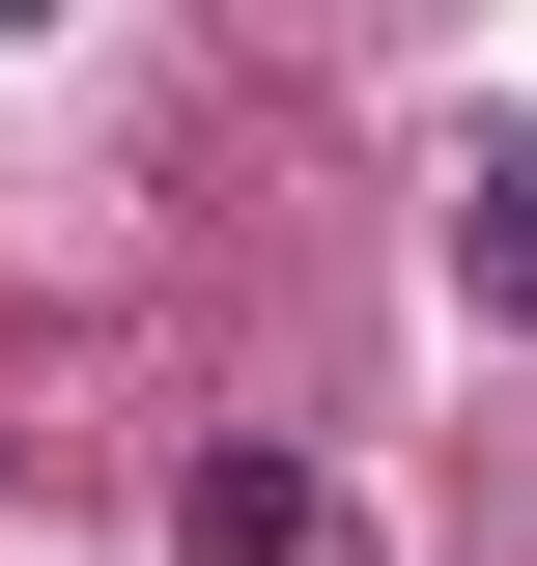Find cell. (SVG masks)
<instances>
[{
  "label": "cell",
  "mask_w": 537,
  "mask_h": 566,
  "mask_svg": "<svg viewBox=\"0 0 537 566\" xmlns=\"http://www.w3.org/2000/svg\"><path fill=\"white\" fill-rule=\"evenodd\" d=\"M0 29H29V0H0Z\"/></svg>",
  "instance_id": "3957f363"
},
{
  "label": "cell",
  "mask_w": 537,
  "mask_h": 566,
  "mask_svg": "<svg viewBox=\"0 0 537 566\" xmlns=\"http://www.w3.org/2000/svg\"><path fill=\"white\" fill-rule=\"evenodd\" d=\"M170 566H339V482L312 453H199L170 482Z\"/></svg>",
  "instance_id": "6da1fadb"
},
{
  "label": "cell",
  "mask_w": 537,
  "mask_h": 566,
  "mask_svg": "<svg viewBox=\"0 0 537 566\" xmlns=\"http://www.w3.org/2000/svg\"><path fill=\"white\" fill-rule=\"evenodd\" d=\"M453 283L537 312V142H453Z\"/></svg>",
  "instance_id": "7a4b0ae2"
}]
</instances>
